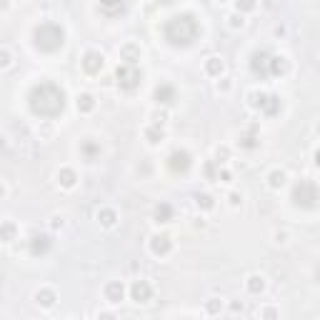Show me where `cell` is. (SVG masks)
<instances>
[{
  "mask_svg": "<svg viewBox=\"0 0 320 320\" xmlns=\"http://www.w3.org/2000/svg\"><path fill=\"white\" fill-rule=\"evenodd\" d=\"M65 105H68L65 90L53 80H43L33 85L28 93V108L38 118H60Z\"/></svg>",
  "mask_w": 320,
  "mask_h": 320,
  "instance_id": "cell-1",
  "label": "cell"
},
{
  "mask_svg": "<svg viewBox=\"0 0 320 320\" xmlns=\"http://www.w3.org/2000/svg\"><path fill=\"white\" fill-rule=\"evenodd\" d=\"M198 35H200V23H198V18L193 13L173 15L163 25V38L173 48H188V45H193L198 40Z\"/></svg>",
  "mask_w": 320,
  "mask_h": 320,
  "instance_id": "cell-2",
  "label": "cell"
},
{
  "mask_svg": "<svg viewBox=\"0 0 320 320\" xmlns=\"http://www.w3.org/2000/svg\"><path fill=\"white\" fill-rule=\"evenodd\" d=\"M33 45L40 53H48V55L50 53H58L65 45V30L58 23H40L33 30Z\"/></svg>",
  "mask_w": 320,
  "mask_h": 320,
  "instance_id": "cell-3",
  "label": "cell"
},
{
  "mask_svg": "<svg viewBox=\"0 0 320 320\" xmlns=\"http://www.w3.org/2000/svg\"><path fill=\"white\" fill-rule=\"evenodd\" d=\"M290 203H293L295 208H300V210H315V208L320 205V188H318L313 180L303 178V180H298V183L293 185V190H290Z\"/></svg>",
  "mask_w": 320,
  "mask_h": 320,
  "instance_id": "cell-4",
  "label": "cell"
},
{
  "mask_svg": "<svg viewBox=\"0 0 320 320\" xmlns=\"http://www.w3.org/2000/svg\"><path fill=\"white\" fill-rule=\"evenodd\" d=\"M115 83L120 90L133 93L140 83H143V70L138 68V63H120L115 70Z\"/></svg>",
  "mask_w": 320,
  "mask_h": 320,
  "instance_id": "cell-5",
  "label": "cell"
},
{
  "mask_svg": "<svg viewBox=\"0 0 320 320\" xmlns=\"http://www.w3.org/2000/svg\"><path fill=\"white\" fill-rule=\"evenodd\" d=\"M190 168H193V155H190L188 150L178 148V150H173V153L168 155V170H170L173 175H185Z\"/></svg>",
  "mask_w": 320,
  "mask_h": 320,
  "instance_id": "cell-6",
  "label": "cell"
},
{
  "mask_svg": "<svg viewBox=\"0 0 320 320\" xmlns=\"http://www.w3.org/2000/svg\"><path fill=\"white\" fill-rule=\"evenodd\" d=\"M270 55L273 53H268V50H255L250 55V70L255 78H260V80L270 78Z\"/></svg>",
  "mask_w": 320,
  "mask_h": 320,
  "instance_id": "cell-7",
  "label": "cell"
},
{
  "mask_svg": "<svg viewBox=\"0 0 320 320\" xmlns=\"http://www.w3.org/2000/svg\"><path fill=\"white\" fill-rule=\"evenodd\" d=\"M153 100H155L158 105H173V103L178 100V90H175V85H170V83H160V85H155V90H153Z\"/></svg>",
  "mask_w": 320,
  "mask_h": 320,
  "instance_id": "cell-8",
  "label": "cell"
},
{
  "mask_svg": "<svg viewBox=\"0 0 320 320\" xmlns=\"http://www.w3.org/2000/svg\"><path fill=\"white\" fill-rule=\"evenodd\" d=\"M103 55L98 53V50H88L85 55H83V60H80V65H83V70L88 73V75H98L100 70H103Z\"/></svg>",
  "mask_w": 320,
  "mask_h": 320,
  "instance_id": "cell-9",
  "label": "cell"
},
{
  "mask_svg": "<svg viewBox=\"0 0 320 320\" xmlns=\"http://www.w3.org/2000/svg\"><path fill=\"white\" fill-rule=\"evenodd\" d=\"M50 248H53L50 235H45V233H35V235L30 238V255H35V258L48 255V253H50Z\"/></svg>",
  "mask_w": 320,
  "mask_h": 320,
  "instance_id": "cell-10",
  "label": "cell"
},
{
  "mask_svg": "<svg viewBox=\"0 0 320 320\" xmlns=\"http://www.w3.org/2000/svg\"><path fill=\"white\" fill-rule=\"evenodd\" d=\"M98 8H100V13L105 18H118V15L125 13L128 3L125 0H98Z\"/></svg>",
  "mask_w": 320,
  "mask_h": 320,
  "instance_id": "cell-11",
  "label": "cell"
},
{
  "mask_svg": "<svg viewBox=\"0 0 320 320\" xmlns=\"http://www.w3.org/2000/svg\"><path fill=\"white\" fill-rule=\"evenodd\" d=\"M258 100H260V103H255V105H258V108H260V113H263V115H268V118L278 115V113H280V108H283V103H280V98H278V95H258Z\"/></svg>",
  "mask_w": 320,
  "mask_h": 320,
  "instance_id": "cell-12",
  "label": "cell"
},
{
  "mask_svg": "<svg viewBox=\"0 0 320 320\" xmlns=\"http://www.w3.org/2000/svg\"><path fill=\"white\" fill-rule=\"evenodd\" d=\"M130 298H133V303H148L153 298V285L148 280H135L130 285Z\"/></svg>",
  "mask_w": 320,
  "mask_h": 320,
  "instance_id": "cell-13",
  "label": "cell"
},
{
  "mask_svg": "<svg viewBox=\"0 0 320 320\" xmlns=\"http://www.w3.org/2000/svg\"><path fill=\"white\" fill-rule=\"evenodd\" d=\"M100 153H103V148H100L98 140H93V138L80 140V155H83L85 163H95V160L100 158Z\"/></svg>",
  "mask_w": 320,
  "mask_h": 320,
  "instance_id": "cell-14",
  "label": "cell"
},
{
  "mask_svg": "<svg viewBox=\"0 0 320 320\" xmlns=\"http://www.w3.org/2000/svg\"><path fill=\"white\" fill-rule=\"evenodd\" d=\"M170 248H173V243H170V235H153L150 238V250H153V255H168L170 253Z\"/></svg>",
  "mask_w": 320,
  "mask_h": 320,
  "instance_id": "cell-15",
  "label": "cell"
},
{
  "mask_svg": "<svg viewBox=\"0 0 320 320\" xmlns=\"http://www.w3.org/2000/svg\"><path fill=\"white\" fill-rule=\"evenodd\" d=\"M238 145H240V148H245V150H255V148L260 145L258 130H255V128H248V130H243V133L238 135Z\"/></svg>",
  "mask_w": 320,
  "mask_h": 320,
  "instance_id": "cell-16",
  "label": "cell"
},
{
  "mask_svg": "<svg viewBox=\"0 0 320 320\" xmlns=\"http://www.w3.org/2000/svg\"><path fill=\"white\" fill-rule=\"evenodd\" d=\"M123 295H125V285H123L120 280H110V283L105 285V300H108V303H120Z\"/></svg>",
  "mask_w": 320,
  "mask_h": 320,
  "instance_id": "cell-17",
  "label": "cell"
},
{
  "mask_svg": "<svg viewBox=\"0 0 320 320\" xmlns=\"http://www.w3.org/2000/svg\"><path fill=\"white\" fill-rule=\"evenodd\" d=\"M173 215H175V210H173V205H170V203H158V205H155V210H153L155 223H170V220H173Z\"/></svg>",
  "mask_w": 320,
  "mask_h": 320,
  "instance_id": "cell-18",
  "label": "cell"
},
{
  "mask_svg": "<svg viewBox=\"0 0 320 320\" xmlns=\"http://www.w3.org/2000/svg\"><path fill=\"white\" fill-rule=\"evenodd\" d=\"M288 73V60L283 55H270V78H280Z\"/></svg>",
  "mask_w": 320,
  "mask_h": 320,
  "instance_id": "cell-19",
  "label": "cell"
},
{
  "mask_svg": "<svg viewBox=\"0 0 320 320\" xmlns=\"http://www.w3.org/2000/svg\"><path fill=\"white\" fill-rule=\"evenodd\" d=\"M245 288H248L253 295H260V293L265 290V278H263V275H250L248 283H245Z\"/></svg>",
  "mask_w": 320,
  "mask_h": 320,
  "instance_id": "cell-20",
  "label": "cell"
},
{
  "mask_svg": "<svg viewBox=\"0 0 320 320\" xmlns=\"http://www.w3.org/2000/svg\"><path fill=\"white\" fill-rule=\"evenodd\" d=\"M75 180H78V175H75V170H70V168H63V170L58 173V183H60L63 188H73Z\"/></svg>",
  "mask_w": 320,
  "mask_h": 320,
  "instance_id": "cell-21",
  "label": "cell"
},
{
  "mask_svg": "<svg viewBox=\"0 0 320 320\" xmlns=\"http://www.w3.org/2000/svg\"><path fill=\"white\" fill-rule=\"evenodd\" d=\"M93 108H95V98H93V95L85 93V95L78 98V110H80V113H90Z\"/></svg>",
  "mask_w": 320,
  "mask_h": 320,
  "instance_id": "cell-22",
  "label": "cell"
},
{
  "mask_svg": "<svg viewBox=\"0 0 320 320\" xmlns=\"http://www.w3.org/2000/svg\"><path fill=\"white\" fill-rule=\"evenodd\" d=\"M283 183H285V173H283V170H273L270 178H268V185H270L273 190H278V188H283Z\"/></svg>",
  "mask_w": 320,
  "mask_h": 320,
  "instance_id": "cell-23",
  "label": "cell"
},
{
  "mask_svg": "<svg viewBox=\"0 0 320 320\" xmlns=\"http://www.w3.org/2000/svg\"><path fill=\"white\" fill-rule=\"evenodd\" d=\"M35 300H38V305L50 308V305L55 303V293H53V290H43V293H38V295H35Z\"/></svg>",
  "mask_w": 320,
  "mask_h": 320,
  "instance_id": "cell-24",
  "label": "cell"
},
{
  "mask_svg": "<svg viewBox=\"0 0 320 320\" xmlns=\"http://www.w3.org/2000/svg\"><path fill=\"white\" fill-rule=\"evenodd\" d=\"M205 70H208L210 75H220V73H223V60H220V58H208Z\"/></svg>",
  "mask_w": 320,
  "mask_h": 320,
  "instance_id": "cell-25",
  "label": "cell"
},
{
  "mask_svg": "<svg viewBox=\"0 0 320 320\" xmlns=\"http://www.w3.org/2000/svg\"><path fill=\"white\" fill-rule=\"evenodd\" d=\"M195 203H198V208H203V210H213V205H215L213 195H208V193H200V195H195Z\"/></svg>",
  "mask_w": 320,
  "mask_h": 320,
  "instance_id": "cell-26",
  "label": "cell"
},
{
  "mask_svg": "<svg viewBox=\"0 0 320 320\" xmlns=\"http://www.w3.org/2000/svg\"><path fill=\"white\" fill-rule=\"evenodd\" d=\"M145 138H148L153 145H158L160 140H163V130H160V125H153V128H148V130H145Z\"/></svg>",
  "mask_w": 320,
  "mask_h": 320,
  "instance_id": "cell-27",
  "label": "cell"
},
{
  "mask_svg": "<svg viewBox=\"0 0 320 320\" xmlns=\"http://www.w3.org/2000/svg\"><path fill=\"white\" fill-rule=\"evenodd\" d=\"M123 58H125V63H135V60H140V53H138L135 45H125L123 48Z\"/></svg>",
  "mask_w": 320,
  "mask_h": 320,
  "instance_id": "cell-28",
  "label": "cell"
},
{
  "mask_svg": "<svg viewBox=\"0 0 320 320\" xmlns=\"http://www.w3.org/2000/svg\"><path fill=\"white\" fill-rule=\"evenodd\" d=\"M98 220H100L105 228H113V225H115V213H113V210H100V213H98Z\"/></svg>",
  "mask_w": 320,
  "mask_h": 320,
  "instance_id": "cell-29",
  "label": "cell"
},
{
  "mask_svg": "<svg viewBox=\"0 0 320 320\" xmlns=\"http://www.w3.org/2000/svg\"><path fill=\"white\" fill-rule=\"evenodd\" d=\"M235 8H238L240 15L243 13H250V10H255V0H235Z\"/></svg>",
  "mask_w": 320,
  "mask_h": 320,
  "instance_id": "cell-30",
  "label": "cell"
},
{
  "mask_svg": "<svg viewBox=\"0 0 320 320\" xmlns=\"http://www.w3.org/2000/svg\"><path fill=\"white\" fill-rule=\"evenodd\" d=\"M205 175H208V180H220V173H215V163L205 165Z\"/></svg>",
  "mask_w": 320,
  "mask_h": 320,
  "instance_id": "cell-31",
  "label": "cell"
},
{
  "mask_svg": "<svg viewBox=\"0 0 320 320\" xmlns=\"http://www.w3.org/2000/svg\"><path fill=\"white\" fill-rule=\"evenodd\" d=\"M205 308H208V313L215 315V313H220V300H218V298H210V300L205 303Z\"/></svg>",
  "mask_w": 320,
  "mask_h": 320,
  "instance_id": "cell-32",
  "label": "cell"
},
{
  "mask_svg": "<svg viewBox=\"0 0 320 320\" xmlns=\"http://www.w3.org/2000/svg\"><path fill=\"white\" fill-rule=\"evenodd\" d=\"M230 25L233 28H243V15L238 13V15H230Z\"/></svg>",
  "mask_w": 320,
  "mask_h": 320,
  "instance_id": "cell-33",
  "label": "cell"
},
{
  "mask_svg": "<svg viewBox=\"0 0 320 320\" xmlns=\"http://www.w3.org/2000/svg\"><path fill=\"white\" fill-rule=\"evenodd\" d=\"M230 205H240V195L238 193H230Z\"/></svg>",
  "mask_w": 320,
  "mask_h": 320,
  "instance_id": "cell-34",
  "label": "cell"
},
{
  "mask_svg": "<svg viewBox=\"0 0 320 320\" xmlns=\"http://www.w3.org/2000/svg\"><path fill=\"white\" fill-rule=\"evenodd\" d=\"M10 235H13V225L8 223V225H5V240H10Z\"/></svg>",
  "mask_w": 320,
  "mask_h": 320,
  "instance_id": "cell-35",
  "label": "cell"
},
{
  "mask_svg": "<svg viewBox=\"0 0 320 320\" xmlns=\"http://www.w3.org/2000/svg\"><path fill=\"white\" fill-rule=\"evenodd\" d=\"M313 158H315V165H318V168H320V148H318V150H315V155H313Z\"/></svg>",
  "mask_w": 320,
  "mask_h": 320,
  "instance_id": "cell-36",
  "label": "cell"
},
{
  "mask_svg": "<svg viewBox=\"0 0 320 320\" xmlns=\"http://www.w3.org/2000/svg\"><path fill=\"white\" fill-rule=\"evenodd\" d=\"M160 5H170V3H175V0H158Z\"/></svg>",
  "mask_w": 320,
  "mask_h": 320,
  "instance_id": "cell-37",
  "label": "cell"
},
{
  "mask_svg": "<svg viewBox=\"0 0 320 320\" xmlns=\"http://www.w3.org/2000/svg\"><path fill=\"white\" fill-rule=\"evenodd\" d=\"M315 278H318V283H320V268H318V273H315Z\"/></svg>",
  "mask_w": 320,
  "mask_h": 320,
  "instance_id": "cell-38",
  "label": "cell"
}]
</instances>
